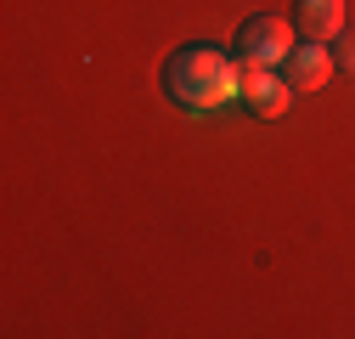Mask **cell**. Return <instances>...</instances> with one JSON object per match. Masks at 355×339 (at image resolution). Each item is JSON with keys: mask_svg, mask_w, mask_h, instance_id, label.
Here are the masks:
<instances>
[{"mask_svg": "<svg viewBox=\"0 0 355 339\" xmlns=\"http://www.w3.org/2000/svg\"><path fill=\"white\" fill-rule=\"evenodd\" d=\"M164 91L187 113H214L243 97V68L214 46H181L164 63Z\"/></svg>", "mask_w": 355, "mask_h": 339, "instance_id": "cell-1", "label": "cell"}, {"mask_svg": "<svg viewBox=\"0 0 355 339\" xmlns=\"http://www.w3.org/2000/svg\"><path fill=\"white\" fill-rule=\"evenodd\" d=\"M288 51H293V23L288 17H248L237 28V57L248 68H282Z\"/></svg>", "mask_w": 355, "mask_h": 339, "instance_id": "cell-2", "label": "cell"}, {"mask_svg": "<svg viewBox=\"0 0 355 339\" xmlns=\"http://www.w3.org/2000/svg\"><path fill=\"white\" fill-rule=\"evenodd\" d=\"M288 97H293V85H288L282 74L243 63V97H237V102H243L254 119H282V113H288Z\"/></svg>", "mask_w": 355, "mask_h": 339, "instance_id": "cell-3", "label": "cell"}, {"mask_svg": "<svg viewBox=\"0 0 355 339\" xmlns=\"http://www.w3.org/2000/svg\"><path fill=\"white\" fill-rule=\"evenodd\" d=\"M333 51L322 46V40H304V46H293L288 57H282V79L293 85V91H322V85L333 79Z\"/></svg>", "mask_w": 355, "mask_h": 339, "instance_id": "cell-4", "label": "cell"}, {"mask_svg": "<svg viewBox=\"0 0 355 339\" xmlns=\"http://www.w3.org/2000/svg\"><path fill=\"white\" fill-rule=\"evenodd\" d=\"M293 28L304 34V40H338V28H344V0H293Z\"/></svg>", "mask_w": 355, "mask_h": 339, "instance_id": "cell-5", "label": "cell"}, {"mask_svg": "<svg viewBox=\"0 0 355 339\" xmlns=\"http://www.w3.org/2000/svg\"><path fill=\"white\" fill-rule=\"evenodd\" d=\"M333 63L344 74H355V28H338V46H333Z\"/></svg>", "mask_w": 355, "mask_h": 339, "instance_id": "cell-6", "label": "cell"}]
</instances>
